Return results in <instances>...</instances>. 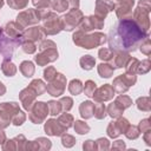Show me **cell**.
Returning <instances> with one entry per match:
<instances>
[{
  "instance_id": "cell-15",
  "label": "cell",
  "mask_w": 151,
  "mask_h": 151,
  "mask_svg": "<svg viewBox=\"0 0 151 151\" xmlns=\"http://www.w3.org/2000/svg\"><path fill=\"white\" fill-rule=\"evenodd\" d=\"M34 59L39 66H45L46 64L53 63L54 60L58 59V51L57 48H47V50L40 51V53L37 54Z\"/></svg>"
},
{
  "instance_id": "cell-39",
  "label": "cell",
  "mask_w": 151,
  "mask_h": 151,
  "mask_svg": "<svg viewBox=\"0 0 151 151\" xmlns=\"http://www.w3.org/2000/svg\"><path fill=\"white\" fill-rule=\"evenodd\" d=\"M21 48H22V51L25 52V53H28V54H32V53H34L35 52V50H37V47H35V45H34V42L33 41H31V40H22V42H21Z\"/></svg>"
},
{
  "instance_id": "cell-44",
  "label": "cell",
  "mask_w": 151,
  "mask_h": 151,
  "mask_svg": "<svg viewBox=\"0 0 151 151\" xmlns=\"http://www.w3.org/2000/svg\"><path fill=\"white\" fill-rule=\"evenodd\" d=\"M7 4L13 9H21L27 6L28 0H7Z\"/></svg>"
},
{
  "instance_id": "cell-38",
  "label": "cell",
  "mask_w": 151,
  "mask_h": 151,
  "mask_svg": "<svg viewBox=\"0 0 151 151\" xmlns=\"http://www.w3.org/2000/svg\"><path fill=\"white\" fill-rule=\"evenodd\" d=\"M124 133H125V136H126L129 139H136V138H138V137H139L140 131H139L138 126L129 125V126H127V129H126V131H125Z\"/></svg>"
},
{
  "instance_id": "cell-19",
  "label": "cell",
  "mask_w": 151,
  "mask_h": 151,
  "mask_svg": "<svg viewBox=\"0 0 151 151\" xmlns=\"http://www.w3.org/2000/svg\"><path fill=\"white\" fill-rule=\"evenodd\" d=\"M19 97H20V100H21V103H22V106H24V109L25 110H31V107L33 106V104H34V100H35V97H37V93L28 86V87H26L25 90H22L21 92H20V94H19Z\"/></svg>"
},
{
  "instance_id": "cell-14",
  "label": "cell",
  "mask_w": 151,
  "mask_h": 151,
  "mask_svg": "<svg viewBox=\"0 0 151 151\" xmlns=\"http://www.w3.org/2000/svg\"><path fill=\"white\" fill-rule=\"evenodd\" d=\"M133 5H134V0H119L117 6H114L117 17L119 19L131 18Z\"/></svg>"
},
{
  "instance_id": "cell-41",
  "label": "cell",
  "mask_w": 151,
  "mask_h": 151,
  "mask_svg": "<svg viewBox=\"0 0 151 151\" xmlns=\"http://www.w3.org/2000/svg\"><path fill=\"white\" fill-rule=\"evenodd\" d=\"M96 88H97L96 83H94L93 80H87V81L85 83V86L83 87V91H84V93H85L87 97H90V98H91V97L93 96V93H94Z\"/></svg>"
},
{
  "instance_id": "cell-17",
  "label": "cell",
  "mask_w": 151,
  "mask_h": 151,
  "mask_svg": "<svg viewBox=\"0 0 151 151\" xmlns=\"http://www.w3.org/2000/svg\"><path fill=\"white\" fill-rule=\"evenodd\" d=\"M114 2L112 0H97L96 1V14L99 18H105L110 12L114 9Z\"/></svg>"
},
{
  "instance_id": "cell-9",
  "label": "cell",
  "mask_w": 151,
  "mask_h": 151,
  "mask_svg": "<svg viewBox=\"0 0 151 151\" xmlns=\"http://www.w3.org/2000/svg\"><path fill=\"white\" fill-rule=\"evenodd\" d=\"M136 81H137L136 74L125 73V74H123V76L117 77V78L113 80V84H112L113 86H112V87H113L114 92L122 94V93L126 92V91L130 88V86L134 85Z\"/></svg>"
},
{
  "instance_id": "cell-45",
  "label": "cell",
  "mask_w": 151,
  "mask_h": 151,
  "mask_svg": "<svg viewBox=\"0 0 151 151\" xmlns=\"http://www.w3.org/2000/svg\"><path fill=\"white\" fill-rule=\"evenodd\" d=\"M32 2L34 6L38 7V9H41V11H47L51 7L50 0H32Z\"/></svg>"
},
{
  "instance_id": "cell-58",
  "label": "cell",
  "mask_w": 151,
  "mask_h": 151,
  "mask_svg": "<svg viewBox=\"0 0 151 151\" xmlns=\"http://www.w3.org/2000/svg\"><path fill=\"white\" fill-rule=\"evenodd\" d=\"M5 92H6V87L4 86V84L0 81V96H4L5 94Z\"/></svg>"
},
{
  "instance_id": "cell-50",
  "label": "cell",
  "mask_w": 151,
  "mask_h": 151,
  "mask_svg": "<svg viewBox=\"0 0 151 151\" xmlns=\"http://www.w3.org/2000/svg\"><path fill=\"white\" fill-rule=\"evenodd\" d=\"M140 51L142 53H144L145 55H150V51H151V45H150V39L146 38L142 44H140Z\"/></svg>"
},
{
  "instance_id": "cell-21",
  "label": "cell",
  "mask_w": 151,
  "mask_h": 151,
  "mask_svg": "<svg viewBox=\"0 0 151 151\" xmlns=\"http://www.w3.org/2000/svg\"><path fill=\"white\" fill-rule=\"evenodd\" d=\"M129 58H130V55H129L127 52L114 51V52H113V57H112V59H111L113 68H122V67H125V65H126Z\"/></svg>"
},
{
  "instance_id": "cell-25",
  "label": "cell",
  "mask_w": 151,
  "mask_h": 151,
  "mask_svg": "<svg viewBox=\"0 0 151 151\" xmlns=\"http://www.w3.org/2000/svg\"><path fill=\"white\" fill-rule=\"evenodd\" d=\"M20 72L25 77L31 78L33 76V73H34V65H33V63L32 61H28V60L22 61L21 65H20Z\"/></svg>"
},
{
  "instance_id": "cell-32",
  "label": "cell",
  "mask_w": 151,
  "mask_h": 151,
  "mask_svg": "<svg viewBox=\"0 0 151 151\" xmlns=\"http://www.w3.org/2000/svg\"><path fill=\"white\" fill-rule=\"evenodd\" d=\"M93 116L97 119L105 118V116H106V109H105V105L103 103L97 101V104H94V106H93Z\"/></svg>"
},
{
  "instance_id": "cell-59",
  "label": "cell",
  "mask_w": 151,
  "mask_h": 151,
  "mask_svg": "<svg viewBox=\"0 0 151 151\" xmlns=\"http://www.w3.org/2000/svg\"><path fill=\"white\" fill-rule=\"evenodd\" d=\"M5 140H6V136H5V133L0 130V144H2Z\"/></svg>"
},
{
  "instance_id": "cell-51",
  "label": "cell",
  "mask_w": 151,
  "mask_h": 151,
  "mask_svg": "<svg viewBox=\"0 0 151 151\" xmlns=\"http://www.w3.org/2000/svg\"><path fill=\"white\" fill-rule=\"evenodd\" d=\"M138 129H139V131H140V132H146V131L151 130L150 119H149V118H146V119H143V120H140Z\"/></svg>"
},
{
  "instance_id": "cell-55",
  "label": "cell",
  "mask_w": 151,
  "mask_h": 151,
  "mask_svg": "<svg viewBox=\"0 0 151 151\" xmlns=\"http://www.w3.org/2000/svg\"><path fill=\"white\" fill-rule=\"evenodd\" d=\"M68 1V5H70V8H78L79 7V0H67Z\"/></svg>"
},
{
  "instance_id": "cell-61",
  "label": "cell",
  "mask_w": 151,
  "mask_h": 151,
  "mask_svg": "<svg viewBox=\"0 0 151 151\" xmlns=\"http://www.w3.org/2000/svg\"><path fill=\"white\" fill-rule=\"evenodd\" d=\"M1 33H2V29H1V27H0V35H1Z\"/></svg>"
},
{
  "instance_id": "cell-54",
  "label": "cell",
  "mask_w": 151,
  "mask_h": 151,
  "mask_svg": "<svg viewBox=\"0 0 151 151\" xmlns=\"http://www.w3.org/2000/svg\"><path fill=\"white\" fill-rule=\"evenodd\" d=\"M150 134H151V130L144 132V139H145V142H146L147 145H151V137H150Z\"/></svg>"
},
{
  "instance_id": "cell-35",
  "label": "cell",
  "mask_w": 151,
  "mask_h": 151,
  "mask_svg": "<svg viewBox=\"0 0 151 151\" xmlns=\"http://www.w3.org/2000/svg\"><path fill=\"white\" fill-rule=\"evenodd\" d=\"M138 59L136 58H129L125 67H126V73H131V74H137V67H138Z\"/></svg>"
},
{
  "instance_id": "cell-4",
  "label": "cell",
  "mask_w": 151,
  "mask_h": 151,
  "mask_svg": "<svg viewBox=\"0 0 151 151\" xmlns=\"http://www.w3.org/2000/svg\"><path fill=\"white\" fill-rule=\"evenodd\" d=\"M45 12H47V11L28 8V9H26V11H24V12L18 14L17 22L20 26H22L24 28L27 27V26H31V25H35L41 20V18L45 14Z\"/></svg>"
},
{
  "instance_id": "cell-53",
  "label": "cell",
  "mask_w": 151,
  "mask_h": 151,
  "mask_svg": "<svg viewBox=\"0 0 151 151\" xmlns=\"http://www.w3.org/2000/svg\"><path fill=\"white\" fill-rule=\"evenodd\" d=\"M97 143L103 144V146H99V149H109V140L106 138H99L97 140Z\"/></svg>"
},
{
  "instance_id": "cell-37",
  "label": "cell",
  "mask_w": 151,
  "mask_h": 151,
  "mask_svg": "<svg viewBox=\"0 0 151 151\" xmlns=\"http://www.w3.org/2000/svg\"><path fill=\"white\" fill-rule=\"evenodd\" d=\"M47 105H48V112H50V114H52V116H57V114H59L60 112H61V104H60V101H55V100H50L48 103H47Z\"/></svg>"
},
{
  "instance_id": "cell-24",
  "label": "cell",
  "mask_w": 151,
  "mask_h": 151,
  "mask_svg": "<svg viewBox=\"0 0 151 151\" xmlns=\"http://www.w3.org/2000/svg\"><path fill=\"white\" fill-rule=\"evenodd\" d=\"M1 70L6 77H13L17 73V67L11 60H4L1 65Z\"/></svg>"
},
{
  "instance_id": "cell-52",
  "label": "cell",
  "mask_w": 151,
  "mask_h": 151,
  "mask_svg": "<svg viewBox=\"0 0 151 151\" xmlns=\"http://www.w3.org/2000/svg\"><path fill=\"white\" fill-rule=\"evenodd\" d=\"M47 48H57V45L52 40H44V41H41L40 45H39V50L44 51V50H47Z\"/></svg>"
},
{
  "instance_id": "cell-10",
  "label": "cell",
  "mask_w": 151,
  "mask_h": 151,
  "mask_svg": "<svg viewBox=\"0 0 151 151\" xmlns=\"http://www.w3.org/2000/svg\"><path fill=\"white\" fill-rule=\"evenodd\" d=\"M66 87V78L61 73H57L53 80L50 81V84L46 86V91L53 96V97H59L64 93Z\"/></svg>"
},
{
  "instance_id": "cell-28",
  "label": "cell",
  "mask_w": 151,
  "mask_h": 151,
  "mask_svg": "<svg viewBox=\"0 0 151 151\" xmlns=\"http://www.w3.org/2000/svg\"><path fill=\"white\" fill-rule=\"evenodd\" d=\"M29 87L37 93V96H40V94H42V93L46 91V85H45L44 81L40 80V79H34V80L29 84Z\"/></svg>"
},
{
  "instance_id": "cell-30",
  "label": "cell",
  "mask_w": 151,
  "mask_h": 151,
  "mask_svg": "<svg viewBox=\"0 0 151 151\" xmlns=\"http://www.w3.org/2000/svg\"><path fill=\"white\" fill-rule=\"evenodd\" d=\"M114 103H116L120 109H123V110H125V109H127V107H130V106L132 105L131 98L127 97V96H124V94H119V96L116 98Z\"/></svg>"
},
{
  "instance_id": "cell-36",
  "label": "cell",
  "mask_w": 151,
  "mask_h": 151,
  "mask_svg": "<svg viewBox=\"0 0 151 151\" xmlns=\"http://www.w3.org/2000/svg\"><path fill=\"white\" fill-rule=\"evenodd\" d=\"M123 112H124V110L120 109L116 103L110 104L109 107H107V113H109V116L112 117V118H118V117H120Z\"/></svg>"
},
{
  "instance_id": "cell-27",
  "label": "cell",
  "mask_w": 151,
  "mask_h": 151,
  "mask_svg": "<svg viewBox=\"0 0 151 151\" xmlns=\"http://www.w3.org/2000/svg\"><path fill=\"white\" fill-rule=\"evenodd\" d=\"M79 63H80V66H81L83 70L90 71V70L93 68V66H94V64H96V60H94V58L91 57V55H84V57L80 58Z\"/></svg>"
},
{
  "instance_id": "cell-42",
  "label": "cell",
  "mask_w": 151,
  "mask_h": 151,
  "mask_svg": "<svg viewBox=\"0 0 151 151\" xmlns=\"http://www.w3.org/2000/svg\"><path fill=\"white\" fill-rule=\"evenodd\" d=\"M150 60L149 59H145L143 61H139L138 64V67H137V74H145L150 71Z\"/></svg>"
},
{
  "instance_id": "cell-47",
  "label": "cell",
  "mask_w": 151,
  "mask_h": 151,
  "mask_svg": "<svg viewBox=\"0 0 151 151\" xmlns=\"http://www.w3.org/2000/svg\"><path fill=\"white\" fill-rule=\"evenodd\" d=\"M25 119H26V114H25L22 111H20V110H19V111L15 113V116L13 117L12 122H13V124H14V125L19 126V125H21V124L25 122Z\"/></svg>"
},
{
  "instance_id": "cell-1",
  "label": "cell",
  "mask_w": 151,
  "mask_h": 151,
  "mask_svg": "<svg viewBox=\"0 0 151 151\" xmlns=\"http://www.w3.org/2000/svg\"><path fill=\"white\" fill-rule=\"evenodd\" d=\"M107 42L111 50L122 52H134L140 44L149 38L147 32L143 31L132 18L118 20L109 32Z\"/></svg>"
},
{
  "instance_id": "cell-20",
  "label": "cell",
  "mask_w": 151,
  "mask_h": 151,
  "mask_svg": "<svg viewBox=\"0 0 151 151\" xmlns=\"http://www.w3.org/2000/svg\"><path fill=\"white\" fill-rule=\"evenodd\" d=\"M45 32L42 29V27H39V26H35V27H32V28H28L27 31H24V34H22V38L24 40H31V41H40L42 40V38L45 37Z\"/></svg>"
},
{
  "instance_id": "cell-11",
  "label": "cell",
  "mask_w": 151,
  "mask_h": 151,
  "mask_svg": "<svg viewBox=\"0 0 151 151\" xmlns=\"http://www.w3.org/2000/svg\"><path fill=\"white\" fill-rule=\"evenodd\" d=\"M29 111H31L29 119L34 124H40L48 114V105L44 101H38V103L33 104V106L31 107Z\"/></svg>"
},
{
  "instance_id": "cell-3",
  "label": "cell",
  "mask_w": 151,
  "mask_h": 151,
  "mask_svg": "<svg viewBox=\"0 0 151 151\" xmlns=\"http://www.w3.org/2000/svg\"><path fill=\"white\" fill-rule=\"evenodd\" d=\"M150 9H151L150 0H139L138 6L133 12V20L145 32H147L150 28V20H149Z\"/></svg>"
},
{
  "instance_id": "cell-34",
  "label": "cell",
  "mask_w": 151,
  "mask_h": 151,
  "mask_svg": "<svg viewBox=\"0 0 151 151\" xmlns=\"http://www.w3.org/2000/svg\"><path fill=\"white\" fill-rule=\"evenodd\" d=\"M58 122H59V124L63 126L64 130H67V129H70V127L72 126L73 117H72L70 113H63V114L59 117Z\"/></svg>"
},
{
  "instance_id": "cell-29",
  "label": "cell",
  "mask_w": 151,
  "mask_h": 151,
  "mask_svg": "<svg viewBox=\"0 0 151 151\" xmlns=\"http://www.w3.org/2000/svg\"><path fill=\"white\" fill-rule=\"evenodd\" d=\"M68 91L74 96L80 94V92L83 91V83L79 79H72L68 85Z\"/></svg>"
},
{
  "instance_id": "cell-26",
  "label": "cell",
  "mask_w": 151,
  "mask_h": 151,
  "mask_svg": "<svg viewBox=\"0 0 151 151\" xmlns=\"http://www.w3.org/2000/svg\"><path fill=\"white\" fill-rule=\"evenodd\" d=\"M113 66L110 64H100L98 65V73L101 78H110L113 74Z\"/></svg>"
},
{
  "instance_id": "cell-33",
  "label": "cell",
  "mask_w": 151,
  "mask_h": 151,
  "mask_svg": "<svg viewBox=\"0 0 151 151\" xmlns=\"http://www.w3.org/2000/svg\"><path fill=\"white\" fill-rule=\"evenodd\" d=\"M51 7L57 12H65L67 8H70L67 0H53L51 2Z\"/></svg>"
},
{
  "instance_id": "cell-16",
  "label": "cell",
  "mask_w": 151,
  "mask_h": 151,
  "mask_svg": "<svg viewBox=\"0 0 151 151\" xmlns=\"http://www.w3.org/2000/svg\"><path fill=\"white\" fill-rule=\"evenodd\" d=\"M114 90H113V87L111 86V85H109V84H105V85H103L101 87H99L98 90L96 88V91H94V93H93V98H94V100L96 101H100V103H104V101H106V100H111L112 98H113V96H114Z\"/></svg>"
},
{
  "instance_id": "cell-49",
  "label": "cell",
  "mask_w": 151,
  "mask_h": 151,
  "mask_svg": "<svg viewBox=\"0 0 151 151\" xmlns=\"http://www.w3.org/2000/svg\"><path fill=\"white\" fill-rule=\"evenodd\" d=\"M61 142H63V145L66 146V147H71V146H73L74 143H76L74 138H73L72 136L67 134V133H66V134H63V137H61Z\"/></svg>"
},
{
  "instance_id": "cell-43",
  "label": "cell",
  "mask_w": 151,
  "mask_h": 151,
  "mask_svg": "<svg viewBox=\"0 0 151 151\" xmlns=\"http://www.w3.org/2000/svg\"><path fill=\"white\" fill-rule=\"evenodd\" d=\"M74 130L79 134H85V133H87L90 131V126L86 123L81 122V120H77L76 124H74Z\"/></svg>"
},
{
  "instance_id": "cell-5",
  "label": "cell",
  "mask_w": 151,
  "mask_h": 151,
  "mask_svg": "<svg viewBox=\"0 0 151 151\" xmlns=\"http://www.w3.org/2000/svg\"><path fill=\"white\" fill-rule=\"evenodd\" d=\"M41 20L44 21L42 29H44L46 35H54V34L59 33L63 29L60 19L53 12H48V11L45 12V14L42 15Z\"/></svg>"
},
{
  "instance_id": "cell-31",
  "label": "cell",
  "mask_w": 151,
  "mask_h": 151,
  "mask_svg": "<svg viewBox=\"0 0 151 151\" xmlns=\"http://www.w3.org/2000/svg\"><path fill=\"white\" fill-rule=\"evenodd\" d=\"M136 104H137L138 110H140V111L149 112L151 110V103H150V98L149 97H140V98H138Z\"/></svg>"
},
{
  "instance_id": "cell-7",
  "label": "cell",
  "mask_w": 151,
  "mask_h": 151,
  "mask_svg": "<svg viewBox=\"0 0 151 151\" xmlns=\"http://www.w3.org/2000/svg\"><path fill=\"white\" fill-rule=\"evenodd\" d=\"M60 19L61 22V27L65 31H72L76 27H78L80 25V22L84 19V15L81 13V11H79L78 8H72L67 14L63 15Z\"/></svg>"
},
{
  "instance_id": "cell-12",
  "label": "cell",
  "mask_w": 151,
  "mask_h": 151,
  "mask_svg": "<svg viewBox=\"0 0 151 151\" xmlns=\"http://www.w3.org/2000/svg\"><path fill=\"white\" fill-rule=\"evenodd\" d=\"M103 26H104V19L97 15H90V17L84 18L79 25L83 32H88L94 28H103Z\"/></svg>"
},
{
  "instance_id": "cell-48",
  "label": "cell",
  "mask_w": 151,
  "mask_h": 151,
  "mask_svg": "<svg viewBox=\"0 0 151 151\" xmlns=\"http://www.w3.org/2000/svg\"><path fill=\"white\" fill-rule=\"evenodd\" d=\"M59 101H60L61 109H63L64 111H70V110L72 109V104H73L72 98H70V97H64V98H61Z\"/></svg>"
},
{
  "instance_id": "cell-18",
  "label": "cell",
  "mask_w": 151,
  "mask_h": 151,
  "mask_svg": "<svg viewBox=\"0 0 151 151\" xmlns=\"http://www.w3.org/2000/svg\"><path fill=\"white\" fill-rule=\"evenodd\" d=\"M4 33L13 39H24L22 34H24V27L20 26L17 21H9L6 24Z\"/></svg>"
},
{
  "instance_id": "cell-46",
  "label": "cell",
  "mask_w": 151,
  "mask_h": 151,
  "mask_svg": "<svg viewBox=\"0 0 151 151\" xmlns=\"http://www.w3.org/2000/svg\"><path fill=\"white\" fill-rule=\"evenodd\" d=\"M57 71H55V68L53 67V66H50V67H47L45 71H44V78L47 80V81H51V80H53L54 79V77L57 76Z\"/></svg>"
},
{
  "instance_id": "cell-56",
  "label": "cell",
  "mask_w": 151,
  "mask_h": 151,
  "mask_svg": "<svg viewBox=\"0 0 151 151\" xmlns=\"http://www.w3.org/2000/svg\"><path fill=\"white\" fill-rule=\"evenodd\" d=\"M83 147H84V150L90 149V147H94V143H93V140H86V143H84Z\"/></svg>"
},
{
  "instance_id": "cell-23",
  "label": "cell",
  "mask_w": 151,
  "mask_h": 151,
  "mask_svg": "<svg viewBox=\"0 0 151 151\" xmlns=\"http://www.w3.org/2000/svg\"><path fill=\"white\" fill-rule=\"evenodd\" d=\"M93 106L94 104L90 100L87 101H83L79 106V111H80V116L85 119H88L91 117H93Z\"/></svg>"
},
{
  "instance_id": "cell-40",
  "label": "cell",
  "mask_w": 151,
  "mask_h": 151,
  "mask_svg": "<svg viewBox=\"0 0 151 151\" xmlns=\"http://www.w3.org/2000/svg\"><path fill=\"white\" fill-rule=\"evenodd\" d=\"M113 50H111L110 47L109 48H100L99 50V52H98V55H99V58L101 59V60H104V61H110L111 59H112V57H113Z\"/></svg>"
},
{
  "instance_id": "cell-60",
  "label": "cell",
  "mask_w": 151,
  "mask_h": 151,
  "mask_svg": "<svg viewBox=\"0 0 151 151\" xmlns=\"http://www.w3.org/2000/svg\"><path fill=\"white\" fill-rule=\"evenodd\" d=\"M4 6V0H0V8Z\"/></svg>"
},
{
  "instance_id": "cell-2",
  "label": "cell",
  "mask_w": 151,
  "mask_h": 151,
  "mask_svg": "<svg viewBox=\"0 0 151 151\" xmlns=\"http://www.w3.org/2000/svg\"><path fill=\"white\" fill-rule=\"evenodd\" d=\"M106 41H107L106 35L100 32H97L93 34H86V32H83L81 29H79L73 34V42L76 45L87 48V50L98 47V46L105 44Z\"/></svg>"
},
{
  "instance_id": "cell-6",
  "label": "cell",
  "mask_w": 151,
  "mask_h": 151,
  "mask_svg": "<svg viewBox=\"0 0 151 151\" xmlns=\"http://www.w3.org/2000/svg\"><path fill=\"white\" fill-rule=\"evenodd\" d=\"M24 39H13L7 37L4 32L0 35V54L4 57V60H11L13 51L17 46H20Z\"/></svg>"
},
{
  "instance_id": "cell-8",
  "label": "cell",
  "mask_w": 151,
  "mask_h": 151,
  "mask_svg": "<svg viewBox=\"0 0 151 151\" xmlns=\"http://www.w3.org/2000/svg\"><path fill=\"white\" fill-rule=\"evenodd\" d=\"M17 103H2L0 104V127H6L12 122L15 113L19 111Z\"/></svg>"
},
{
  "instance_id": "cell-22",
  "label": "cell",
  "mask_w": 151,
  "mask_h": 151,
  "mask_svg": "<svg viewBox=\"0 0 151 151\" xmlns=\"http://www.w3.org/2000/svg\"><path fill=\"white\" fill-rule=\"evenodd\" d=\"M65 130L55 119H48L45 123V132L50 136H60Z\"/></svg>"
},
{
  "instance_id": "cell-13",
  "label": "cell",
  "mask_w": 151,
  "mask_h": 151,
  "mask_svg": "<svg viewBox=\"0 0 151 151\" xmlns=\"http://www.w3.org/2000/svg\"><path fill=\"white\" fill-rule=\"evenodd\" d=\"M129 125L130 124H129L127 119L119 117V119L117 122H111L110 123V125L107 127V134L110 137H112V138H116L120 133H124L126 131V129H127Z\"/></svg>"
},
{
  "instance_id": "cell-57",
  "label": "cell",
  "mask_w": 151,
  "mask_h": 151,
  "mask_svg": "<svg viewBox=\"0 0 151 151\" xmlns=\"http://www.w3.org/2000/svg\"><path fill=\"white\" fill-rule=\"evenodd\" d=\"M116 147H119V149H124L125 147V144L122 142V140H117L113 145H112V149H116Z\"/></svg>"
}]
</instances>
